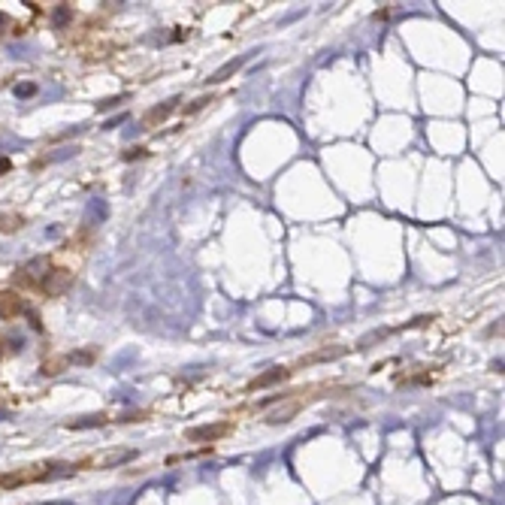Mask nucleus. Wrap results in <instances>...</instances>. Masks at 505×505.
<instances>
[{
  "instance_id": "11",
  "label": "nucleus",
  "mask_w": 505,
  "mask_h": 505,
  "mask_svg": "<svg viewBox=\"0 0 505 505\" xmlns=\"http://www.w3.org/2000/svg\"><path fill=\"white\" fill-rule=\"evenodd\" d=\"M67 366H70V363H67V357H52V360H45V363H43V369H40V372H43V375H58L61 369H67Z\"/></svg>"
},
{
  "instance_id": "6",
  "label": "nucleus",
  "mask_w": 505,
  "mask_h": 505,
  "mask_svg": "<svg viewBox=\"0 0 505 505\" xmlns=\"http://www.w3.org/2000/svg\"><path fill=\"white\" fill-rule=\"evenodd\" d=\"M291 397H293V390H291ZM291 397H288V400H291ZM318 397H321V393H312V397H297V400H291L288 406H279V409H275L272 415H270V424H288V420H293V415H297L300 409H306L309 402L318 400Z\"/></svg>"
},
{
  "instance_id": "4",
  "label": "nucleus",
  "mask_w": 505,
  "mask_h": 505,
  "mask_svg": "<svg viewBox=\"0 0 505 505\" xmlns=\"http://www.w3.org/2000/svg\"><path fill=\"white\" fill-rule=\"evenodd\" d=\"M45 270H49V257L18 266L15 275H13V284H18V288H31V291H36V284H40V279H43Z\"/></svg>"
},
{
  "instance_id": "9",
  "label": "nucleus",
  "mask_w": 505,
  "mask_h": 505,
  "mask_svg": "<svg viewBox=\"0 0 505 505\" xmlns=\"http://www.w3.org/2000/svg\"><path fill=\"white\" fill-rule=\"evenodd\" d=\"M293 369H284V366H275V369H270V372H263V375H257L254 381H249V393H254V390H263V388H270V384H279V381H284L291 375Z\"/></svg>"
},
{
  "instance_id": "3",
  "label": "nucleus",
  "mask_w": 505,
  "mask_h": 505,
  "mask_svg": "<svg viewBox=\"0 0 505 505\" xmlns=\"http://www.w3.org/2000/svg\"><path fill=\"white\" fill-rule=\"evenodd\" d=\"M233 433V420H218V424H203V427H191L185 439L188 442H221L224 436Z\"/></svg>"
},
{
  "instance_id": "15",
  "label": "nucleus",
  "mask_w": 505,
  "mask_h": 505,
  "mask_svg": "<svg viewBox=\"0 0 505 505\" xmlns=\"http://www.w3.org/2000/svg\"><path fill=\"white\" fill-rule=\"evenodd\" d=\"M3 345H6V339H3V336H0V357H3V354L9 351V348H3Z\"/></svg>"
},
{
  "instance_id": "12",
  "label": "nucleus",
  "mask_w": 505,
  "mask_h": 505,
  "mask_svg": "<svg viewBox=\"0 0 505 505\" xmlns=\"http://www.w3.org/2000/svg\"><path fill=\"white\" fill-rule=\"evenodd\" d=\"M209 103H215V97H212V94H209V97H197L191 106H185V115H194V112H200V109H206Z\"/></svg>"
},
{
  "instance_id": "1",
  "label": "nucleus",
  "mask_w": 505,
  "mask_h": 505,
  "mask_svg": "<svg viewBox=\"0 0 505 505\" xmlns=\"http://www.w3.org/2000/svg\"><path fill=\"white\" fill-rule=\"evenodd\" d=\"M52 475V466H24V469H13V472H0V490H15V488H24V484H34V481H43Z\"/></svg>"
},
{
  "instance_id": "5",
  "label": "nucleus",
  "mask_w": 505,
  "mask_h": 505,
  "mask_svg": "<svg viewBox=\"0 0 505 505\" xmlns=\"http://www.w3.org/2000/svg\"><path fill=\"white\" fill-rule=\"evenodd\" d=\"M136 451H100V454H91L85 457L82 463H76L79 469H106V466H118L124 460H133Z\"/></svg>"
},
{
  "instance_id": "14",
  "label": "nucleus",
  "mask_w": 505,
  "mask_h": 505,
  "mask_svg": "<svg viewBox=\"0 0 505 505\" xmlns=\"http://www.w3.org/2000/svg\"><path fill=\"white\" fill-rule=\"evenodd\" d=\"M142 154H145L142 149H131V152H127V154H124V158H127V161H133V158H142Z\"/></svg>"
},
{
  "instance_id": "10",
  "label": "nucleus",
  "mask_w": 505,
  "mask_h": 505,
  "mask_svg": "<svg viewBox=\"0 0 505 505\" xmlns=\"http://www.w3.org/2000/svg\"><path fill=\"white\" fill-rule=\"evenodd\" d=\"M242 64H245V58H236V61H227V64H224V67H218V70L212 73V76H209V79H206V85H218V82H224L227 76H233V73H236V70H240V67H242Z\"/></svg>"
},
{
  "instance_id": "7",
  "label": "nucleus",
  "mask_w": 505,
  "mask_h": 505,
  "mask_svg": "<svg viewBox=\"0 0 505 505\" xmlns=\"http://www.w3.org/2000/svg\"><path fill=\"white\" fill-rule=\"evenodd\" d=\"M24 312H27V306H24V297L18 291L0 293V318L3 321H15V318H22Z\"/></svg>"
},
{
  "instance_id": "13",
  "label": "nucleus",
  "mask_w": 505,
  "mask_h": 505,
  "mask_svg": "<svg viewBox=\"0 0 505 505\" xmlns=\"http://www.w3.org/2000/svg\"><path fill=\"white\" fill-rule=\"evenodd\" d=\"M94 357H97L94 351H76V354H70V357H67V363H91Z\"/></svg>"
},
{
  "instance_id": "2",
  "label": "nucleus",
  "mask_w": 505,
  "mask_h": 505,
  "mask_svg": "<svg viewBox=\"0 0 505 505\" xmlns=\"http://www.w3.org/2000/svg\"><path fill=\"white\" fill-rule=\"evenodd\" d=\"M73 270H67V266H49V270L43 272V279L40 284H36V291L43 293V297H61L64 291L73 284Z\"/></svg>"
},
{
  "instance_id": "8",
  "label": "nucleus",
  "mask_w": 505,
  "mask_h": 505,
  "mask_svg": "<svg viewBox=\"0 0 505 505\" xmlns=\"http://www.w3.org/2000/svg\"><path fill=\"white\" fill-rule=\"evenodd\" d=\"M176 103H179V97L167 100V103H163V106H154V109H149V112L142 115V127H145V131H154V127H158V124H163V122H167V118H170L173 112H176Z\"/></svg>"
}]
</instances>
